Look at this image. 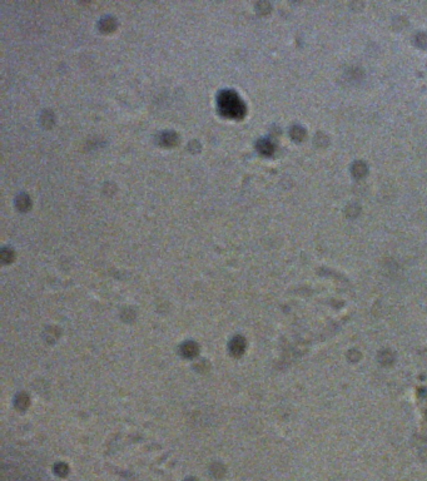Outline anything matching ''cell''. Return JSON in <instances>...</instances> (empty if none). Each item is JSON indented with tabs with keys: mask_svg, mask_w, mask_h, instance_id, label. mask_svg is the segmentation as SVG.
<instances>
[{
	"mask_svg": "<svg viewBox=\"0 0 427 481\" xmlns=\"http://www.w3.org/2000/svg\"><path fill=\"white\" fill-rule=\"evenodd\" d=\"M182 350H183L182 352H183L186 356H188V357H192V356H194L195 353H197V347H195L194 344L184 345Z\"/></svg>",
	"mask_w": 427,
	"mask_h": 481,
	"instance_id": "cell-3",
	"label": "cell"
},
{
	"mask_svg": "<svg viewBox=\"0 0 427 481\" xmlns=\"http://www.w3.org/2000/svg\"><path fill=\"white\" fill-rule=\"evenodd\" d=\"M243 346H244L243 340H242V338H235V340H233L232 342V352L239 355V353H242V351H243Z\"/></svg>",
	"mask_w": 427,
	"mask_h": 481,
	"instance_id": "cell-2",
	"label": "cell"
},
{
	"mask_svg": "<svg viewBox=\"0 0 427 481\" xmlns=\"http://www.w3.org/2000/svg\"><path fill=\"white\" fill-rule=\"evenodd\" d=\"M219 107H221L222 113L228 115V117L238 118L242 117V114L244 113V107L241 99L238 98V95L235 93L230 92V90L223 92L221 94V97H219Z\"/></svg>",
	"mask_w": 427,
	"mask_h": 481,
	"instance_id": "cell-1",
	"label": "cell"
}]
</instances>
